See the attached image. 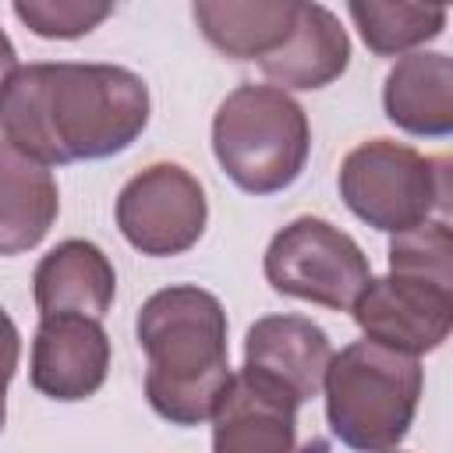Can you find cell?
Wrapping results in <instances>:
<instances>
[{"label":"cell","instance_id":"3957f363","mask_svg":"<svg viewBox=\"0 0 453 453\" xmlns=\"http://www.w3.org/2000/svg\"><path fill=\"white\" fill-rule=\"evenodd\" d=\"M421 365L411 354L357 340L333 354L322 389L326 418L333 435L361 453L393 449L418 411L421 400Z\"/></svg>","mask_w":453,"mask_h":453},{"label":"cell","instance_id":"603a6c76","mask_svg":"<svg viewBox=\"0 0 453 453\" xmlns=\"http://www.w3.org/2000/svg\"><path fill=\"white\" fill-rule=\"evenodd\" d=\"M386 453H389V449H386Z\"/></svg>","mask_w":453,"mask_h":453},{"label":"cell","instance_id":"2e32d148","mask_svg":"<svg viewBox=\"0 0 453 453\" xmlns=\"http://www.w3.org/2000/svg\"><path fill=\"white\" fill-rule=\"evenodd\" d=\"M297 11L301 4L294 0H248V4L202 0L191 7L202 35L234 60H262L276 53L294 32Z\"/></svg>","mask_w":453,"mask_h":453},{"label":"cell","instance_id":"ba28073f","mask_svg":"<svg viewBox=\"0 0 453 453\" xmlns=\"http://www.w3.org/2000/svg\"><path fill=\"white\" fill-rule=\"evenodd\" d=\"M350 311L372 343L418 357L449 336L453 290L389 273L382 280H368Z\"/></svg>","mask_w":453,"mask_h":453},{"label":"cell","instance_id":"4fadbf2b","mask_svg":"<svg viewBox=\"0 0 453 453\" xmlns=\"http://www.w3.org/2000/svg\"><path fill=\"white\" fill-rule=\"evenodd\" d=\"M350 64V39L322 4H301L287 42L262 57L258 67L276 88H322L336 81Z\"/></svg>","mask_w":453,"mask_h":453},{"label":"cell","instance_id":"8fae6325","mask_svg":"<svg viewBox=\"0 0 453 453\" xmlns=\"http://www.w3.org/2000/svg\"><path fill=\"white\" fill-rule=\"evenodd\" d=\"M297 403L269 382L241 372L212 411V453H297Z\"/></svg>","mask_w":453,"mask_h":453},{"label":"cell","instance_id":"d6986e66","mask_svg":"<svg viewBox=\"0 0 453 453\" xmlns=\"http://www.w3.org/2000/svg\"><path fill=\"white\" fill-rule=\"evenodd\" d=\"M14 14L42 39H78L113 14L110 4L81 0H18Z\"/></svg>","mask_w":453,"mask_h":453},{"label":"cell","instance_id":"52a82bcc","mask_svg":"<svg viewBox=\"0 0 453 453\" xmlns=\"http://www.w3.org/2000/svg\"><path fill=\"white\" fill-rule=\"evenodd\" d=\"M209 219L202 184L177 163H152L117 198V226L142 255L188 251Z\"/></svg>","mask_w":453,"mask_h":453},{"label":"cell","instance_id":"8992f818","mask_svg":"<svg viewBox=\"0 0 453 453\" xmlns=\"http://www.w3.org/2000/svg\"><path fill=\"white\" fill-rule=\"evenodd\" d=\"M265 280L276 294L350 311L372 280V265L354 237L319 216H301L269 241Z\"/></svg>","mask_w":453,"mask_h":453},{"label":"cell","instance_id":"277c9868","mask_svg":"<svg viewBox=\"0 0 453 453\" xmlns=\"http://www.w3.org/2000/svg\"><path fill=\"white\" fill-rule=\"evenodd\" d=\"M311 149L304 110L276 85L234 88L212 120V152L223 173L248 195L290 188Z\"/></svg>","mask_w":453,"mask_h":453},{"label":"cell","instance_id":"30bf717a","mask_svg":"<svg viewBox=\"0 0 453 453\" xmlns=\"http://www.w3.org/2000/svg\"><path fill=\"white\" fill-rule=\"evenodd\" d=\"M110 340L96 319L50 315L32 340V386L50 400H85L106 382Z\"/></svg>","mask_w":453,"mask_h":453},{"label":"cell","instance_id":"9c48e42d","mask_svg":"<svg viewBox=\"0 0 453 453\" xmlns=\"http://www.w3.org/2000/svg\"><path fill=\"white\" fill-rule=\"evenodd\" d=\"M329 361V336L304 315H265L244 340V372L287 393L297 407L319 396Z\"/></svg>","mask_w":453,"mask_h":453},{"label":"cell","instance_id":"7a4b0ae2","mask_svg":"<svg viewBox=\"0 0 453 453\" xmlns=\"http://www.w3.org/2000/svg\"><path fill=\"white\" fill-rule=\"evenodd\" d=\"M138 343L145 350V396L152 411L173 425H202L212 418L230 386L226 311L202 287L156 290L138 311Z\"/></svg>","mask_w":453,"mask_h":453},{"label":"cell","instance_id":"e0dca14e","mask_svg":"<svg viewBox=\"0 0 453 453\" xmlns=\"http://www.w3.org/2000/svg\"><path fill=\"white\" fill-rule=\"evenodd\" d=\"M350 18L365 39V46L379 57H393L403 50H414L428 39H435L446 25L442 4H375V0H354Z\"/></svg>","mask_w":453,"mask_h":453},{"label":"cell","instance_id":"5bb4252c","mask_svg":"<svg viewBox=\"0 0 453 453\" xmlns=\"http://www.w3.org/2000/svg\"><path fill=\"white\" fill-rule=\"evenodd\" d=\"M60 209L50 166L35 163L11 142H0V255L35 248Z\"/></svg>","mask_w":453,"mask_h":453},{"label":"cell","instance_id":"7c38bea8","mask_svg":"<svg viewBox=\"0 0 453 453\" xmlns=\"http://www.w3.org/2000/svg\"><path fill=\"white\" fill-rule=\"evenodd\" d=\"M35 304L42 319L50 315H85L103 319L117 294V273L103 248L92 241H64L35 265Z\"/></svg>","mask_w":453,"mask_h":453},{"label":"cell","instance_id":"6da1fadb","mask_svg":"<svg viewBox=\"0 0 453 453\" xmlns=\"http://www.w3.org/2000/svg\"><path fill=\"white\" fill-rule=\"evenodd\" d=\"M145 124L149 88L117 64H28L0 88L4 142L42 166L117 156Z\"/></svg>","mask_w":453,"mask_h":453},{"label":"cell","instance_id":"5b68a950","mask_svg":"<svg viewBox=\"0 0 453 453\" xmlns=\"http://www.w3.org/2000/svg\"><path fill=\"white\" fill-rule=\"evenodd\" d=\"M347 209L375 230H411L446 205V159H428L411 145L372 138L347 152L340 166Z\"/></svg>","mask_w":453,"mask_h":453},{"label":"cell","instance_id":"44dd1931","mask_svg":"<svg viewBox=\"0 0 453 453\" xmlns=\"http://www.w3.org/2000/svg\"><path fill=\"white\" fill-rule=\"evenodd\" d=\"M18 71V53H14V46H11V39L4 35V28H0V88L7 85V78Z\"/></svg>","mask_w":453,"mask_h":453},{"label":"cell","instance_id":"ffe728a7","mask_svg":"<svg viewBox=\"0 0 453 453\" xmlns=\"http://www.w3.org/2000/svg\"><path fill=\"white\" fill-rule=\"evenodd\" d=\"M18 354H21V340H18V329L14 322L7 319V311L0 308V393L7 396V382L18 368Z\"/></svg>","mask_w":453,"mask_h":453},{"label":"cell","instance_id":"7402d4cb","mask_svg":"<svg viewBox=\"0 0 453 453\" xmlns=\"http://www.w3.org/2000/svg\"><path fill=\"white\" fill-rule=\"evenodd\" d=\"M4 418H7V400L0 396V428H4Z\"/></svg>","mask_w":453,"mask_h":453},{"label":"cell","instance_id":"ac0fdd59","mask_svg":"<svg viewBox=\"0 0 453 453\" xmlns=\"http://www.w3.org/2000/svg\"><path fill=\"white\" fill-rule=\"evenodd\" d=\"M389 273L453 290V234L442 219H425L389 241Z\"/></svg>","mask_w":453,"mask_h":453},{"label":"cell","instance_id":"9a60e30c","mask_svg":"<svg viewBox=\"0 0 453 453\" xmlns=\"http://www.w3.org/2000/svg\"><path fill=\"white\" fill-rule=\"evenodd\" d=\"M386 117L411 131L442 138L453 131V60L446 53H407L393 64L382 88Z\"/></svg>","mask_w":453,"mask_h":453}]
</instances>
